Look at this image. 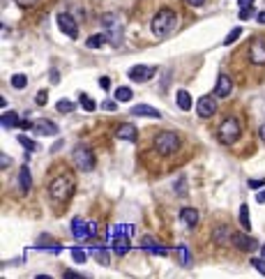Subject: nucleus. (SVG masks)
<instances>
[{"label": "nucleus", "instance_id": "obj_1", "mask_svg": "<svg viewBox=\"0 0 265 279\" xmlns=\"http://www.w3.org/2000/svg\"><path fill=\"white\" fill-rule=\"evenodd\" d=\"M175 26H178V14L173 12V9H168V7L159 9L153 16V21H150V30H153V35L159 37V40L168 37L175 30Z\"/></svg>", "mask_w": 265, "mask_h": 279}, {"label": "nucleus", "instance_id": "obj_2", "mask_svg": "<svg viewBox=\"0 0 265 279\" xmlns=\"http://www.w3.org/2000/svg\"><path fill=\"white\" fill-rule=\"evenodd\" d=\"M49 194H51V199L55 203H65L74 194V178L69 173H62L58 178H53L51 185H49Z\"/></svg>", "mask_w": 265, "mask_h": 279}, {"label": "nucleus", "instance_id": "obj_3", "mask_svg": "<svg viewBox=\"0 0 265 279\" xmlns=\"http://www.w3.org/2000/svg\"><path fill=\"white\" fill-rule=\"evenodd\" d=\"M178 148H180L178 134L161 132V134H157V136H155V150H157L159 155H173Z\"/></svg>", "mask_w": 265, "mask_h": 279}, {"label": "nucleus", "instance_id": "obj_4", "mask_svg": "<svg viewBox=\"0 0 265 279\" xmlns=\"http://www.w3.org/2000/svg\"><path fill=\"white\" fill-rule=\"evenodd\" d=\"M74 164L81 173H90L95 168V155L88 146H76L74 148Z\"/></svg>", "mask_w": 265, "mask_h": 279}, {"label": "nucleus", "instance_id": "obj_5", "mask_svg": "<svg viewBox=\"0 0 265 279\" xmlns=\"http://www.w3.org/2000/svg\"><path fill=\"white\" fill-rule=\"evenodd\" d=\"M240 136H242V129H240L238 118H226L219 125V139L224 141V143H235Z\"/></svg>", "mask_w": 265, "mask_h": 279}, {"label": "nucleus", "instance_id": "obj_6", "mask_svg": "<svg viewBox=\"0 0 265 279\" xmlns=\"http://www.w3.org/2000/svg\"><path fill=\"white\" fill-rule=\"evenodd\" d=\"M196 113H199V118H212L217 113V100H214V95H203L196 102Z\"/></svg>", "mask_w": 265, "mask_h": 279}, {"label": "nucleus", "instance_id": "obj_7", "mask_svg": "<svg viewBox=\"0 0 265 279\" xmlns=\"http://www.w3.org/2000/svg\"><path fill=\"white\" fill-rule=\"evenodd\" d=\"M249 60L256 67L265 65V37H256L252 42V47H249Z\"/></svg>", "mask_w": 265, "mask_h": 279}, {"label": "nucleus", "instance_id": "obj_8", "mask_svg": "<svg viewBox=\"0 0 265 279\" xmlns=\"http://www.w3.org/2000/svg\"><path fill=\"white\" fill-rule=\"evenodd\" d=\"M58 28L67 35V37H72V40L79 37V26H76V21H74L72 14H67V12L58 14Z\"/></svg>", "mask_w": 265, "mask_h": 279}, {"label": "nucleus", "instance_id": "obj_9", "mask_svg": "<svg viewBox=\"0 0 265 279\" xmlns=\"http://www.w3.org/2000/svg\"><path fill=\"white\" fill-rule=\"evenodd\" d=\"M157 74V67H146V65H136L129 69V79L136 81V83H146Z\"/></svg>", "mask_w": 265, "mask_h": 279}, {"label": "nucleus", "instance_id": "obj_10", "mask_svg": "<svg viewBox=\"0 0 265 279\" xmlns=\"http://www.w3.org/2000/svg\"><path fill=\"white\" fill-rule=\"evenodd\" d=\"M72 235H74V240H79V242L93 238V233H90V224H88L86 220H81V217H74L72 220Z\"/></svg>", "mask_w": 265, "mask_h": 279}, {"label": "nucleus", "instance_id": "obj_11", "mask_svg": "<svg viewBox=\"0 0 265 279\" xmlns=\"http://www.w3.org/2000/svg\"><path fill=\"white\" fill-rule=\"evenodd\" d=\"M231 242L238 247L240 252H254V249H261L259 242H256L252 235H247V233H235Z\"/></svg>", "mask_w": 265, "mask_h": 279}, {"label": "nucleus", "instance_id": "obj_12", "mask_svg": "<svg viewBox=\"0 0 265 279\" xmlns=\"http://www.w3.org/2000/svg\"><path fill=\"white\" fill-rule=\"evenodd\" d=\"M115 139L120 141H129V143H134V141L139 139V132H136V127L132 125V122H122V125L115 129Z\"/></svg>", "mask_w": 265, "mask_h": 279}, {"label": "nucleus", "instance_id": "obj_13", "mask_svg": "<svg viewBox=\"0 0 265 279\" xmlns=\"http://www.w3.org/2000/svg\"><path fill=\"white\" fill-rule=\"evenodd\" d=\"M132 115L159 120V118H161V111H157V109H153V107H148V104H136V107H132Z\"/></svg>", "mask_w": 265, "mask_h": 279}, {"label": "nucleus", "instance_id": "obj_14", "mask_svg": "<svg viewBox=\"0 0 265 279\" xmlns=\"http://www.w3.org/2000/svg\"><path fill=\"white\" fill-rule=\"evenodd\" d=\"M231 93H233V81H231V76L221 74V76L217 79V88H214V95H217V97H228Z\"/></svg>", "mask_w": 265, "mask_h": 279}, {"label": "nucleus", "instance_id": "obj_15", "mask_svg": "<svg viewBox=\"0 0 265 279\" xmlns=\"http://www.w3.org/2000/svg\"><path fill=\"white\" fill-rule=\"evenodd\" d=\"M113 252L118 254V256H125L127 252H129V247H132V242H129V235H113Z\"/></svg>", "mask_w": 265, "mask_h": 279}, {"label": "nucleus", "instance_id": "obj_16", "mask_svg": "<svg viewBox=\"0 0 265 279\" xmlns=\"http://www.w3.org/2000/svg\"><path fill=\"white\" fill-rule=\"evenodd\" d=\"M35 134L37 136H55L58 134V125L55 122H49V120H40L35 125Z\"/></svg>", "mask_w": 265, "mask_h": 279}, {"label": "nucleus", "instance_id": "obj_17", "mask_svg": "<svg viewBox=\"0 0 265 279\" xmlns=\"http://www.w3.org/2000/svg\"><path fill=\"white\" fill-rule=\"evenodd\" d=\"M141 247H143V249H148L150 254H157V256H166V254H168V249H166V247H161L159 242H155L150 235H146V238L141 240Z\"/></svg>", "mask_w": 265, "mask_h": 279}, {"label": "nucleus", "instance_id": "obj_18", "mask_svg": "<svg viewBox=\"0 0 265 279\" xmlns=\"http://www.w3.org/2000/svg\"><path fill=\"white\" fill-rule=\"evenodd\" d=\"M180 220L185 222V226L194 228V226L199 224V210H196V208H182V210H180Z\"/></svg>", "mask_w": 265, "mask_h": 279}, {"label": "nucleus", "instance_id": "obj_19", "mask_svg": "<svg viewBox=\"0 0 265 279\" xmlns=\"http://www.w3.org/2000/svg\"><path fill=\"white\" fill-rule=\"evenodd\" d=\"M212 240H214V245H219V247L228 245V240H233V235L228 233V226H217L214 233H212Z\"/></svg>", "mask_w": 265, "mask_h": 279}, {"label": "nucleus", "instance_id": "obj_20", "mask_svg": "<svg viewBox=\"0 0 265 279\" xmlns=\"http://www.w3.org/2000/svg\"><path fill=\"white\" fill-rule=\"evenodd\" d=\"M104 30H106V35H108V42H111L113 47H120V44H122V26H120V21L108 28H104Z\"/></svg>", "mask_w": 265, "mask_h": 279}, {"label": "nucleus", "instance_id": "obj_21", "mask_svg": "<svg viewBox=\"0 0 265 279\" xmlns=\"http://www.w3.org/2000/svg\"><path fill=\"white\" fill-rule=\"evenodd\" d=\"M30 187H33L30 168H28V167H21V171H19V189L26 194V192H30Z\"/></svg>", "mask_w": 265, "mask_h": 279}, {"label": "nucleus", "instance_id": "obj_22", "mask_svg": "<svg viewBox=\"0 0 265 279\" xmlns=\"http://www.w3.org/2000/svg\"><path fill=\"white\" fill-rule=\"evenodd\" d=\"M106 40H108V35L106 33H100V35H90L86 40V47L88 49H102L106 44Z\"/></svg>", "mask_w": 265, "mask_h": 279}, {"label": "nucleus", "instance_id": "obj_23", "mask_svg": "<svg viewBox=\"0 0 265 279\" xmlns=\"http://www.w3.org/2000/svg\"><path fill=\"white\" fill-rule=\"evenodd\" d=\"M0 122H2V129H14L21 120H19V115H16L14 111H7V113H2V120H0Z\"/></svg>", "mask_w": 265, "mask_h": 279}, {"label": "nucleus", "instance_id": "obj_24", "mask_svg": "<svg viewBox=\"0 0 265 279\" xmlns=\"http://www.w3.org/2000/svg\"><path fill=\"white\" fill-rule=\"evenodd\" d=\"M175 100H178V107L182 109V111H189V109H192V95L187 93V90H178V93H175Z\"/></svg>", "mask_w": 265, "mask_h": 279}, {"label": "nucleus", "instance_id": "obj_25", "mask_svg": "<svg viewBox=\"0 0 265 279\" xmlns=\"http://www.w3.org/2000/svg\"><path fill=\"white\" fill-rule=\"evenodd\" d=\"M240 226H242L245 231H249V228H252V220H249V206H247V203H242V206H240Z\"/></svg>", "mask_w": 265, "mask_h": 279}, {"label": "nucleus", "instance_id": "obj_26", "mask_svg": "<svg viewBox=\"0 0 265 279\" xmlns=\"http://www.w3.org/2000/svg\"><path fill=\"white\" fill-rule=\"evenodd\" d=\"M178 252H180V261H182V266H185V268L192 266V254H189V247H187V245H180Z\"/></svg>", "mask_w": 265, "mask_h": 279}, {"label": "nucleus", "instance_id": "obj_27", "mask_svg": "<svg viewBox=\"0 0 265 279\" xmlns=\"http://www.w3.org/2000/svg\"><path fill=\"white\" fill-rule=\"evenodd\" d=\"M95 259H97V263H102V266H111V256H108V252H106L104 247L95 249Z\"/></svg>", "mask_w": 265, "mask_h": 279}, {"label": "nucleus", "instance_id": "obj_28", "mask_svg": "<svg viewBox=\"0 0 265 279\" xmlns=\"http://www.w3.org/2000/svg\"><path fill=\"white\" fill-rule=\"evenodd\" d=\"M115 100H118V102H129V100H132V88L120 86L118 90H115Z\"/></svg>", "mask_w": 265, "mask_h": 279}, {"label": "nucleus", "instance_id": "obj_29", "mask_svg": "<svg viewBox=\"0 0 265 279\" xmlns=\"http://www.w3.org/2000/svg\"><path fill=\"white\" fill-rule=\"evenodd\" d=\"M26 86H28V76H26V74H14V76H12V88L23 90Z\"/></svg>", "mask_w": 265, "mask_h": 279}, {"label": "nucleus", "instance_id": "obj_30", "mask_svg": "<svg viewBox=\"0 0 265 279\" xmlns=\"http://www.w3.org/2000/svg\"><path fill=\"white\" fill-rule=\"evenodd\" d=\"M173 189H175V194H178V196H187V178H185V175H180L178 182L173 185Z\"/></svg>", "mask_w": 265, "mask_h": 279}, {"label": "nucleus", "instance_id": "obj_31", "mask_svg": "<svg viewBox=\"0 0 265 279\" xmlns=\"http://www.w3.org/2000/svg\"><path fill=\"white\" fill-rule=\"evenodd\" d=\"M240 35H242V28H240V26H235V28H233V30H231V33L226 35L224 44H226V47H228V44H235V42H238V37H240Z\"/></svg>", "mask_w": 265, "mask_h": 279}, {"label": "nucleus", "instance_id": "obj_32", "mask_svg": "<svg viewBox=\"0 0 265 279\" xmlns=\"http://www.w3.org/2000/svg\"><path fill=\"white\" fill-rule=\"evenodd\" d=\"M55 109H58V113H72V111H74V102L60 100L58 104H55Z\"/></svg>", "mask_w": 265, "mask_h": 279}, {"label": "nucleus", "instance_id": "obj_33", "mask_svg": "<svg viewBox=\"0 0 265 279\" xmlns=\"http://www.w3.org/2000/svg\"><path fill=\"white\" fill-rule=\"evenodd\" d=\"M19 143L26 148V150H37V143H35L33 139H28L26 134H23V136H19Z\"/></svg>", "mask_w": 265, "mask_h": 279}, {"label": "nucleus", "instance_id": "obj_34", "mask_svg": "<svg viewBox=\"0 0 265 279\" xmlns=\"http://www.w3.org/2000/svg\"><path fill=\"white\" fill-rule=\"evenodd\" d=\"M72 259L76 261V263H86V252L79 249V247H72Z\"/></svg>", "mask_w": 265, "mask_h": 279}, {"label": "nucleus", "instance_id": "obj_35", "mask_svg": "<svg viewBox=\"0 0 265 279\" xmlns=\"http://www.w3.org/2000/svg\"><path fill=\"white\" fill-rule=\"evenodd\" d=\"M249 263H252V266L256 268V270H259L261 275H265V256H259V259H252Z\"/></svg>", "mask_w": 265, "mask_h": 279}, {"label": "nucleus", "instance_id": "obj_36", "mask_svg": "<svg viewBox=\"0 0 265 279\" xmlns=\"http://www.w3.org/2000/svg\"><path fill=\"white\" fill-rule=\"evenodd\" d=\"M81 104H83V109H86V111H95V109H97V104H95L88 95H81Z\"/></svg>", "mask_w": 265, "mask_h": 279}, {"label": "nucleus", "instance_id": "obj_37", "mask_svg": "<svg viewBox=\"0 0 265 279\" xmlns=\"http://www.w3.org/2000/svg\"><path fill=\"white\" fill-rule=\"evenodd\" d=\"M238 16H240V21H249L254 16V7H242Z\"/></svg>", "mask_w": 265, "mask_h": 279}, {"label": "nucleus", "instance_id": "obj_38", "mask_svg": "<svg viewBox=\"0 0 265 279\" xmlns=\"http://www.w3.org/2000/svg\"><path fill=\"white\" fill-rule=\"evenodd\" d=\"M47 100H49V93H47V90H40V93H37V97H35V104H37V107H44V104H47Z\"/></svg>", "mask_w": 265, "mask_h": 279}, {"label": "nucleus", "instance_id": "obj_39", "mask_svg": "<svg viewBox=\"0 0 265 279\" xmlns=\"http://www.w3.org/2000/svg\"><path fill=\"white\" fill-rule=\"evenodd\" d=\"M102 109H104V111H115V109H118V102H113V100H106L104 104H102Z\"/></svg>", "mask_w": 265, "mask_h": 279}, {"label": "nucleus", "instance_id": "obj_40", "mask_svg": "<svg viewBox=\"0 0 265 279\" xmlns=\"http://www.w3.org/2000/svg\"><path fill=\"white\" fill-rule=\"evenodd\" d=\"M249 187H252V189H263L265 180H249Z\"/></svg>", "mask_w": 265, "mask_h": 279}, {"label": "nucleus", "instance_id": "obj_41", "mask_svg": "<svg viewBox=\"0 0 265 279\" xmlns=\"http://www.w3.org/2000/svg\"><path fill=\"white\" fill-rule=\"evenodd\" d=\"M9 164H12V160H9V157H7V155H0V168H2V171H5V168L9 167Z\"/></svg>", "mask_w": 265, "mask_h": 279}, {"label": "nucleus", "instance_id": "obj_42", "mask_svg": "<svg viewBox=\"0 0 265 279\" xmlns=\"http://www.w3.org/2000/svg\"><path fill=\"white\" fill-rule=\"evenodd\" d=\"M100 88H102V90H108V88H111V79H108V76H102V79H100Z\"/></svg>", "mask_w": 265, "mask_h": 279}, {"label": "nucleus", "instance_id": "obj_43", "mask_svg": "<svg viewBox=\"0 0 265 279\" xmlns=\"http://www.w3.org/2000/svg\"><path fill=\"white\" fill-rule=\"evenodd\" d=\"M14 2H16L19 7H33L37 0H14Z\"/></svg>", "mask_w": 265, "mask_h": 279}, {"label": "nucleus", "instance_id": "obj_44", "mask_svg": "<svg viewBox=\"0 0 265 279\" xmlns=\"http://www.w3.org/2000/svg\"><path fill=\"white\" fill-rule=\"evenodd\" d=\"M19 127H21V129H26V132H28V129H35V125H33V122H28V120H21Z\"/></svg>", "mask_w": 265, "mask_h": 279}, {"label": "nucleus", "instance_id": "obj_45", "mask_svg": "<svg viewBox=\"0 0 265 279\" xmlns=\"http://www.w3.org/2000/svg\"><path fill=\"white\" fill-rule=\"evenodd\" d=\"M187 5H192V7H201V5H206V0H185Z\"/></svg>", "mask_w": 265, "mask_h": 279}, {"label": "nucleus", "instance_id": "obj_46", "mask_svg": "<svg viewBox=\"0 0 265 279\" xmlns=\"http://www.w3.org/2000/svg\"><path fill=\"white\" fill-rule=\"evenodd\" d=\"M238 5H240V9H242V7H252L254 0H238Z\"/></svg>", "mask_w": 265, "mask_h": 279}, {"label": "nucleus", "instance_id": "obj_47", "mask_svg": "<svg viewBox=\"0 0 265 279\" xmlns=\"http://www.w3.org/2000/svg\"><path fill=\"white\" fill-rule=\"evenodd\" d=\"M65 277H67V279H81V275H79V273H72V270H67Z\"/></svg>", "mask_w": 265, "mask_h": 279}, {"label": "nucleus", "instance_id": "obj_48", "mask_svg": "<svg viewBox=\"0 0 265 279\" xmlns=\"http://www.w3.org/2000/svg\"><path fill=\"white\" fill-rule=\"evenodd\" d=\"M256 21H259L261 26H265V12H259V14H256Z\"/></svg>", "mask_w": 265, "mask_h": 279}, {"label": "nucleus", "instance_id": "obj_49", "mask_svg": "<svg viewBox=\"0 0 265 279\" xmlns=\"http://www.w3.org/2000/svg\"><path fill=\"white\" fill-rule=\"evenodd\" d=\"M256 201H259V203H265V187H263V192L256 194Z\"/></svg>", "mask_w": 265, "mask_h": 279}, {"label": "nucleus", "instance_id": "obj_50", "mask_svg": "<svg viewBox=\"0 0 265 279\" xmlns=\"http://www.w3.org/2000/svg\"><path fill=\"white\" fill-rule=\"evenodd\" d=\"M88 224H90V233H93V235H97V224H95V222H88Z\"/></svg>", "mask_w": 265, "mask_h": 279}, {"label": "nucleus", "instance_id": "obj_51", "mask_svg": "<svg viewBox=\"0 0 265 279\" xmlns=\"http://www.w3.org/2000/svg\"><path fill=\"white\" fill-rule=\"evenodd\" d=\"M259 136H261V141L265 143V125H261V129H259Z\"/></svg>", "mask_w": 265, "mask_h": 279}, {"label": "nucleus", "instance_id": "obj_52", "mask_svg": "<svg viewBox=\"0 0 265 279\" xmlns=\"http://www.w3.org/2000/svg\"><path fill=\"white\" fill-rule=\"evenodd\" d=\"M51 83H58V72H55V69L51 72Z\"/></svg>", "mask_w": 265, "mask_h": 279}, {"label": "nucleus", "instance_id": "obj_53", "mask_svg": "<svg viewBox=\"0 0 265 279\" xmlns=\"http://www.w3.org/2000/svg\"><path fill=\"white\" fill-rule=\"evenodd\" d=\"M261 256H265V245H263V247H261Z\"/></svg>", "mask_w": 265, "mask_h": 279}]
</instances>
